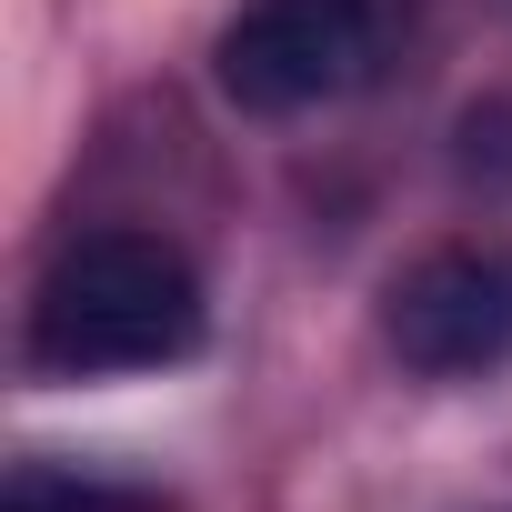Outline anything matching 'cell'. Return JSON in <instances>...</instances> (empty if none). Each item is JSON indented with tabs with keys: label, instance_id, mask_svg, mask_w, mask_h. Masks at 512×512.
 <instances>
[{
	"label": "cell",
	"instance_id": "6da1fadb",
	"mask_svg": "<svg viewBox=\"0 0 512 512\" xmlns=\"http://www.w3.org/2000/svg\"><path fill=\"white\" fill-rule=\"evenodd\" d=\"M211 332L191 251L161 231H81L61 241V262L31 292L21 322V362L31 382H131V372H171L191 362Z\"/></svg>",
	"mask_w": 512,
	"mask_h": 512
},
{
	"label": "cell",
	"instance_id": "7a4b0ae2",
	"mask_svg": "<svg viewBox=\"0 0 512 512\" xmlns=\"http://www.w3.org/2000/svg\"><path fill=\"white\" fill-rule=\"evenodd\" d=\"M402 31H412V0H241L221 21L211 81L251 121L332 111L402 61Z\"/></svg>",
	"mask_w": 512,
	"mask_h": 512
},
{
	"label": "cell",
	"instance_id": "3957f363",
	"mask_svg": "<svg viewBox=\"0 0 512 512\" xmlns=\"http://www.w3.org/2000/svg\"><path fill=\"white\" fill-rule=\"evenodd\" d=\"M382 342L422 382H492L512 372V241L422 251L382 292Z\"/></svg>",
	"mask_w": 512,
	"mask_h": 512
},
{
	"label": "cell",
	"instance_id": "277c9868",
	"mask_svg": "<svg viewBox=\"0 0 512 512\" xmlns=\"http://www.w3.org/2000/svg\"><path fill=\"white\" fill-rule=\"evenodd\" d=\"M11 512H171L151 482H121V472H91V462H51L31 452L11 472Z\"/></svg>",
	"mask_w": 512,
	"mask_h": 512
}]
</instances>
